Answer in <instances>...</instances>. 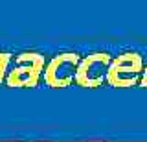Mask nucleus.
<instances>
[{"instance_id": "obj_5", "label": "nucleus", "mask_w": 147, "mask_h": 142, "mask_svg": "<svg viewBox=\"0 0 147 142\" xmlns=\"http://www.w3.org/2000/svg\"><path fill=\"white\" fill-rule=\"evenodd\" d=\"M13 56L9 52H0V85L6 83V76H7V68L11 63Z\"/></svg>"}, {"instance_id": "obj_3", "label": "nucleus", "mask_w": 147, "mask_h": 142, "mask_svg": "<svg viewBox=\"0 0 147 142\" xmlns=\"http://www.w3.org/2000/svg\"><path fill=\"white\" fill-rule=\"evenodd\" d=\"M110 59L112 56L109 52H90L86 56H81L74 83L85 87V89H96V87L107 83V70Z\"/></svg>"}, {"instance_id": "obj_1", "label": "nucleus", "mask_w": 147, "mask_h": 142, "mask_svg": "<svg viewBox=\"0 0 147 142\" xmlns=\"http://www.w3.org/2000/svg\"><path fill=\"white\" fill-rule=\"evenodd\" d=\"M46 59L42 54L26 50L13 56L7 68L6 85L7 87H37L42 79Z\"/></svg>"}, {"instance_id": "obj_7", "label": "nucleus", "mask_w": 147, "mask_h": 142, "mask_svg": "<svg viewBox=\"0 0 147 142\" xmlns=\"http://www.w3.org/2000/svg\"><path fill=\"white\" fill-rule=\"evenodd\" d=\"M94 142H101V140H94Z\"/></svg>"}, {"instance_id": "obj_2", "label": "nucleus", "mask_w": 147, "mask_h": 142, "mask_svg": "<svg viewBox=\"0 0 147 142\" xmlns=\"http://www.w3.org/2000/svg\"><path fill=\"white\" fill-rule=\"evenodd\" d=\"M142 70H144L142 54L134 50H125L118 56H112L110 59L107 70V83L110 87H138Z\"/></svg>"}, {"instance_id": "obj_4", "label": "nucleus", "mask_w": 147, "mask_h": 142, "mask_svg": "<svg viewBox=\"0 0 147 142\" xmlns=\"http://www.w3.org/2000/svg\"><path fill=\"white\" fill-rule=\"evenodd\" d=\"M81 56L77 52H61L46 63L44 72H42V79L48 87L53 89H63L74 83L76 79V72L77 65H79Z\"/></svg>"}, {"instance_id": "obj_6", "label": "nucleus", "mask_w": 147, "mask_h": 142, "mask_svg": "<svg viewBox=\"0 0 147 142\" xmlns=\"http://www.w3.org/2000/svg\"><path fill=\"white\" fill-rule=\"evenodd\" d=\"M138 87H147V61H144V70H142V77H140V85Z\"/></svg>"}]
</instances>
